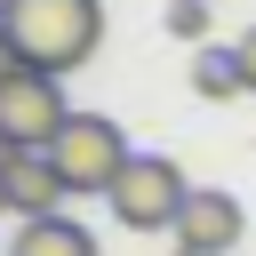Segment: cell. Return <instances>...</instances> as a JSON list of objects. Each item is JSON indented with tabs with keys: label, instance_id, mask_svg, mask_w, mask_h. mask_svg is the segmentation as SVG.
<instances>
[{
	"label": "cell",
	"instance_id": "cell-1",
	"mask_svg": "<svg viewBox=\"0 0 256 256\" xmlns=\"http://www.w3.org/2000/svg\"><path fill=\"white\" fill-rule=\"evenodd\" d=\"M0 24L32 72H80L104 40V0H0Z\"/></svg>",
	"mask_w": 256,
	"mask_h": 256
},
{
	"label": "cell",
	"instance_id": "cell-2",
	"mask_svg": "<svg viewBox=\"0 0 256 256\" xmlns=\"http://www.w3.org/2000/svg\"><path fill=\"white\" fill-rule=\"evenodd\" d=\"M192 192H200V184H192L168 152H136L128 176L112 184V216H120L128 232H176L184 208H192Z\"/></svg>",
	"mask_w": 256,
	"mask_h": 256
},
{
	"label": "cell",
	"instance_id": "cell-3",
	"mask_svg": "<svg viewBox=\"0 0 256 256\" xmlns=\"http://www.w3.org/2000/svg\"><path fill=\"white\" fill-rule=\"evenodd\" d=\"M48 160L64 168L72 192H104V200H112V184L128 176L136 152H128V128H120V120H104V112H72V128L48 144Z\"/></svg>",
	"mask_w": 256,
	"mask_h": 256
},
{
	"label": "cell",
	"instance_id": "cell-4",
	"mask_svg": "<svg viewBox=\"0 0 256 256\" xmlns=\"http://www.w3.org/2000/svg\"><path fill=\"white\" fill-rule=\"evenodd\" d=\"M64 128H72V104H64L56 72L24 64L16 80H0V152H48Z\"/></svg>",
	"mask_w": 256,
	"mask_h": 256
},
{
	"label": "cell",
	"instance_id": "cell-5",
	"mask_svg": "<svg viewBox=\"0 0 256 256\" xmlns=\"http://www.w3.org/2000/svg\"><path fill=\"white\" fill-rule=\"evenodd\" d=\"M240 232H248L240 200H232V192H216V184H200V192H192V208H184V224H176V256H232V248H240Z\"/></svg>",
	"mask_w": 256,
	"mask_h": 256
},
{
	"label": "cell",
	"instance_id": "cell-6",
	"mask_svg": "<svg viewBox=\"0 0 256 256\" xmlns=\"http://www.w3.org/2000/svg\"><path fill=\"white\" fill-rule=\"evenodd\" d=\"M0 184H8V208L24 224L32 216H64V200H72V184H64V168L48 152H0Z\"/></svg>",
	"mask_w": 256,
	"mask_h": 256
},
{
	"label": "cell",
	"instance_id": "cell-7",
	"mask_svg": "<svg viewBox=\"0 0 256 256\" xmlns=\"http://www.w3.org/2000/svg\"><path fill=\"white\" fill-rule=\"evenodd\" d=\"M8 256H96V232L72 216H32V224H16Z\"/></svg>",
	"mask_w": 256,
	"mask_h": 256
},
{
	"label": "cell",
	"instance_id": "cell-8",
	"mask_svg": "<svg viewBox=\"0 0 256 256\" xmlns=\"http://www.w3.org/2000/svg\"><path fill=\"white\" fill-rule=\"evenodd\" d=\"M192 96H208V104L248 96V80H240V48H192Z\"/></svg>",
	"mask_w": 256,
	"mask_h": 256
},
{
	"label": "cell",
	"instance_id": "cell-9",
	"mask_svg": "<svg viewBox=\"0 0 256 256\" xmlns=\"http://www.w3.org/2000/svg\"><path fill=\"white\" fill-rule=\"evenodd\" d=\"M176 40H192V48H208V0H168V16H160Z\"/></svg>",
	"mask_w": 256,
	"mask_h": 256
},
{
	"label": "cell",
	"instance_id": "cell-10",
	"mask_svg": "<svg viewBox=\"0 0 256 256\" xmlns=\"http://www.w3.org/2000/svg\"><path fill=\"white\" fill-rule=\"evenodd\" d=\"M232 48H240V80H248V96H256V24H248V32L232 40Z\"/></svg>",
	"mask_w": 256,
	"mask_h": 256
},
{
	"label": "cell",
	"instance_id": "cell-11",
	"mask_svg": "<svg viewBox=\"0 0 256 256\" xmlns=\"http://www.w3.org/2000/svg\"><path fill=\"white\" fill-rule=\"evenodd\" d=\"M24 72V56H16V40H8V24H0V80H16Z\"/></svg>",
	"mask_w": 256,
	"mask_h": 256
},
{
	"label": "cell",
	"instance_id": "cell-12",
	"mask_svg": "<svg viewBox=\"0 0 256 256\" xmlns=\"http://www.w3.org/2000/svg\"><path fill=\"white\" fill-rule=\"evenodd\" d=\"M0 208H8V184H0Z\"/></svg>",
	"mask_w": 256,
	"mask_h": 256
}]
</instances>
